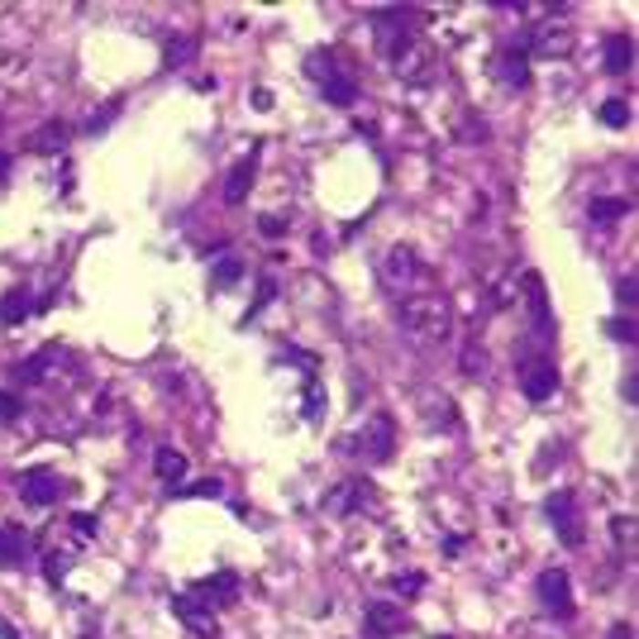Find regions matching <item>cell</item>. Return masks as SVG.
<instances>
[{"instance_id": "36", "label": "cell", "mask_w": 639, "mask_h": 639, "mask_svg": "<svg viewBox=\"0 0 639 639\" xmlns=\"http://www.w3.org/2000/svg\"><path fill=\"white\" fill-rule=\"evenodd\" d=\"M396 592H401V596H420V592H424V578H420V572H401Z\"/></svg>"}, {"instance_id": "13", "label": "cell", "mask_w": 639, "mask_h": 639, "mask_svg": "<svg viewBox=\"0 0 639 639\" xmlns=\"http://www.w3.org/2000/svg\"><path fill=\"white\" fill-rule=\"evenodd\" d=\"M196 596H201L210 611H215V606H229L234 596H239V572H229V568H225V572H210L205 582H196Z\"/></svg>"}, {"instance_id": "10", "label": "cell", "mask_w": 639, "mask_h": 639, "mask_svg": "<svg viewBox=\"0 0 639 639\" xmlns=\"http://www.w3.org/2000/svg\"><path fill=\"white\" fill-rule=\"evenodd\" d=\"M520 291H525V301H529V325H535V334H549L553 330V306H549L544 277L539 272H525L520 277Z\"/></svg>"}, {"instance_id": "5", "label": "cell", "mask_w": 639, "mask_h": 639, "mask_svg": "<svg viewBox=\"0 0 639 639\" xmlns=\"http://www.w3.org/2000/svg\"><path fill=\"white\" fill-rule=\"evenodd\" d=\"M516 382H520L525 401H549L553 392H559V368L549 363V353L525 349V353L516 358Z\"/></svg>"}, {"instance_id": "29", "label": "cell", "mask_w": 639, "mask_h": 639, "mask_svg": "<svg viewBox=\"0 0 639 639\" xmlns=\"http://www.w3.org/2000/svg\"><path fill=\"white\" fill-rule=\"evenodd\" d=\"M162 53H167V68H182V62H191V58H196V38H191V34H177V38H173V44H167Z\"/></svg>"}, {"instance_id": "18", "label": "cell", "mask_w": 639, "mask_h": 639, "mask_svg": "<svg viewBox=\"0 0 639 639\" xmlns=\"http://www.w3.org/2000/svg\"><path fill=\"white\" fill-rule=\"evenodd\" d=\"M634 68V38L630 34H611L606 38V72L611 77H625Z\"/></svg>"}, {"instance_id": "15", "label": "cell", "mask_w": 639, "mask_h": 639, "mask_svg": "<svg viewBox=\"0 0 639 639\" xmlns=\"http://www.w3.org/2000/svg\"><path fill=\"white\" fill-rule=\"evenodd\" d=\"M525 53H535V58H563V53H572V34L563 29V25H544L539 34H535V44L525 38Z\"/></svg>"}, {"instance_id": "35", "label": "cell", "mask_w": 639, "mask_h": 639, "mask_svg": "<svg viewBox=\"0 0 639 639\" xmlns=\"http://www.w3.org/2000/svg\"><path fill=\"white\" fill-rule=\"evenodd\" d=\"M615 296H621V306H625V315L634 310V272H625L621 282H615Z\"/></svg>"}, {"instance_id": "40", "label": "cell", "mask_w": 639, "mask_h": 639, "mask_svg": "<svg viewBox=\"0 0 639 639\" xmlns=\"http://www.w3.org/2000/svg\"><path fill=\"white\" fill-rule=\"evenodd\" d=\"M5 173H10V153H0V182H5Z\"/></svg>"}, {"instance_id": "34", "label": "cell", "mask_w": 639, "mask_h": 639, "mask_svg": "<svg viewBox=\"0 0 639 639\" xmlns=\"http://www.w3.org/2000/svg\"><path fill=\"white\" fill-rule=\"evenodd\" d=\"M463 372H487V353H482V344H467V353H463Z\"/></svg>"}, {"instance_id": "38", "label": "cell", "mask_w": 639, "mask_h": 639, "mask_svg": "<svg viewBox=\"0 0 639 639\" xmlns=\"http://www.w3.org/2000/svg\"><path fill=\"white\" fill-rule=\"evenodd\" d=\"M72 529H77L81 539H96V516H81V510H77V516H72Z\"/></svg>"}, {"instance_id": "17", "label": "cell", "mask_w": 639, "mask_h": 639, "mask_svg": "<svg viewBox=\"0 0 639 639\" xmlns=\"http://www.w3.org/2000/svg\"><path fill=\"white\" fill-rule=\"evenodd\" d=\"M396 630H406V615H401L396 606H387V602H372L368 606V634L372 639H387Z\"/></svg>"}, {"instance_id": "9", "label": "cell", "mask_w": 639, "mask_h": 639, "mask_svg": "<svg viewBox=\"0 0 639 639\" xmlns=\"http://www.w3.org/2000/svg\"><path fill=\"white\" fill-rule=\"evenodd\" d=\"M58 492H62V482L48 473V467H29V473H19V501H25V506L44 510V506L58 501Z\"/></svg>"}, {"instance_id": "12", "label": "cell", "mask_w": 639, "mask_h": 639, "mask_svg": "<svg viewBox=\"0 0 639 639\" xmlns=\"http://www.w3.org/2000/svg\"><path fill=\"white\" fill-rule=\"evenodd\" d=\"M497 72H501L506 87H516V91L529 87V53H525V38L506 44V53H501V62H497Z\"/></svg>"}, {"instance_id": "6", "label": "cell", "mask_w": 639, "mask_h": 639, "mask_svg": "<svg viewBox=\"0 0 639 639\" xmlns=\"http://www.w3.org/2000/svg\"><path fill=\"white\" fill-rule=\"evenodd\" d=\"M539 602H544V611L553 615V621H572V615H578V602H572V582H568L563 568H544V572H539Z\"/></svg>"}, {"instance_id": "16", "label": "cell", "mask_w": 639, "mask_h": 639, "mask_svg": "<svg viewBox=\"0 0 639 639\" xmlns=\"http://www.w3.org/2000/svg\"><path fill=\"white\" fill-rule=\"evenodd\" d=\"M29 549H34V539H29L19 525H0V568L25 563V559H29Z\"/></svg>"}, {"instance_id": "33", "label": "cell", "mask_w": 639, "mask_h": 639, "mask_svg": "<svg viewBox=\"0 0 639 639\" xmlns=\"http://www.w3.org/2000/svg\"><path fill=\"white\" fill-rule=\"evenodd\" d=\"M225 487L215 482V477H205V482H191V487H182V497H220Z\"/></svg>"}, {"instance_id": "21", "label": "cell", "mask_w": 639, "mask_h": 639, "mask_svg": "<svg viewBox=\"0 0 639 639\" xmlns=\"http://www.w3.org/2000/svg\"><path fill=\"white\" fill-rule=\"evenodd\" d=\"M68 139H72V130H68V124L48 120L38 134H29V139H25V148H68Z\"/></svg>"}, {"instance_id": "11", "label": "cell", "mask_w": 639, "mask_h": 639, "mask_svg": "<svg viewBox=\"0 0 639 639\" xmlns=\"http://www.w3.org/2000/svg\"><path fill=\"white\" fill-rule=\"evenodd\" d=\"M173 611L182 615V625H186L191 634H215V611H210L196 592H177V596H173Z\"/></svg>"}, {"instance_id": "14", "label": "cell", "mask_w": 639, "mask_h": 639, "mask_svg": "<svg viewBox=\"0 0 639 639\" xmlns=\"http://www.w3.org/2000/svg\"><path fill=\"white\" fill-rule=\"evenodd\" d=\"M253 177H258V148H253L244 162H234V167H229V177H225V201H229V205H239L248 191H253Z\"/></svg>"}, {"instance_id": "1", "label": "cell", "mask_w": 639, "mask_h": 639, "mask_svg": "<svg viewBox=\"0 0 639 639\" xmlns=\"http://www.w3.org/2000/svg\"><path fill=\"white\" fill-rule=\"evenodd\" d=\"M396 320H401V330H406L420 349H435V344H444V339L454 334V310L430 287L415 291V296H406V301L396 306Z\"/></svg>"}, {"instance_id": "37", "label": "cell", "mask_w": 639, "mask_h": 639, "mask_svg": "<svg viewBox=\"0 0 639 639\" xmlns=\"http://www.w3.org/2000/svg\"><path fill=\"white\" fill-rule=\"evenodd\" d=\"M19 411H25V406H19V396L15 392H0V420H15Z\"/></svg>"}, {"instance_id": "4", "label": "cell", "mask_w": 639, "mask_h": 639, "mask_svg": "<svg viewBox=\"0 0 639 639\" xmlns=\"http://www.w3.org/2000/svg\"><path fill=\"white\" fill-rule=\"evenodd\" d=\"M382 287L387 291H396L401 301L406 296H415V291H424V263L415 258V248H392L387 258H382Z\"/></svg>"}, {"instance_id": "2", "label": "cell", "mask_w": 639, "mask_h": 639, "mask_svg": "<svg viewBox=\"0 0 639 639\" xmlns=\"http://www.w3.org/2000/svg\"><path fill=\"white\" fill-rule=\"evenodd\" d=\"M377 34H382V48H387L396 77H406L411 87H430L435 58H430V48H424L420 38L411 34V25H406V29H377Z\"/></svg>"}, {"instance_id": "8", "label": "cell", "mask_w": 639, "mask_h": 639, "mask_svg": "<svg viewBox=\"0 0 639 639\" xmlns=\"http://www.w3.org/2000/svg\"><path fill=\"white\" fill-rule=\"evenodd\" d=\"M353 449H358V458H368V463H387L392 449H396V424L387 415H372L363 430H358Z\"/></svg>"}, {"instance_id": "30", "label": "cell", "mask_w": 639, "mask_h": 639, "mask_svg": "<svg viewBox=\"0 0 639 639\" xmlns=\"http://www.w3.org/2000/svg\"><path fill=\"white\" fill-rule=\"evenodd\" d=\"M234 282H244V263L239 258H220L215 263V287H234Z\"/></svg>"}, {"instance_id": "25", "label": "cell", "mask_w": 639, "mask_h": 639, "mask_svg": "<svg viewBox=\"0 0 639 639\" xmlns=\"http://www.w3.org/2000/svg\"><path fill=\"white\" fill-rule=\"evenodd\" d=\"M596 115H602L606 130H625V124H630V100L625 96H611V100H602V110H596Z\"/></svg>"}, {"instance_id": "24", "label": "cell", "mask_w": 639, "mask_h": 639, "mask_svg": "<svg viewBox=\"0 0 639 639\" xmlns=\"http://www.w3.org/2000/svg\"><path fill=\"white\" fill-rule=\"evenodd\" d=\"M587 215L596 220V225H611V220H621V215H630V196H611V201H592V210Z\"/></svg>"}, {"instance_id": "28", "label": "cell", "mask_w": 639, "mask_h": 639, "mask_svg": "<svg viewBox=\"0 0 639 639\" xmlns=\"http://www.w3.org/2000/svg\"><path fill=\"white\" fill-rule=\"evenodd\" d=\"M301 415H306V420H320V415H325V387H320V377H306V401H301Z\"/></svg>"}, {"instance_id": "39", "label": "cell", "mask_w": 639, "mask_h": 639, "mask_svg": "<svg viewBox=\"0 0 639 639\" xmlns=\"http://www.w3.org/2000/svg\"><path fill=\"white\" fill-rule=\"evenodd\" d=\"M258 229L267 234V239H277V234H287V220H277V215H258Z\"/></svg>"}, {"instance_id": "23", "label": "cell", "mask_w": 639, "mask_h": 639, "mask_svg": "<svg viewBox=\"0 0 639 639\" xmlns=\"http://www.w3.org/2000/svg\"><path fill=\"white\" fill-rule=\"evenodd\" d=\"M153 467H158L162 482H182V477H186V458H182L177 449H158V454H153Z\"/></svg>"}, {"instance_id": "26", "label": "cell", "mask_w": 639, "mask_h": 639, "mask_svg": "<svg viewBox=\"0 0 639 639\" xmlns=\"http://www.w3.org/2000/svg\"><path fill=\"white\" fill-rule=\"evenodd\" d=\"M272 296H277V277H272V272H263V277H258V287H253V306L244 310V320H258V315L267 310Z\"/></svg>"}, {"instance_id": "7", "label": "cell", "mask_w": 639, "mask_h": 639, "mask_svg": "<svg viewBox=\"0 0 639 639\" xmlns=\"http://www.w3.org/2000/svg\"><path fill=\"white\" fill-rule=\"evenodd\" d=\"M544 516H549V525H553V535H559L568 549L582 544V520H578V501H572V492H549Z\"/></svg>"}, {"instance_id": "32", "label": "cell", "mask_w": 639, "mask_h": 639, "mask_svg": "<svg viewBox=\"0 0 639 639\" xmlns=\"http://www.w3.org/2000/svg\"><path fill=\"white\" fill-rule=\"evenodd\" d=\"M68 563H72V553H48V563H44V572H48V582H53V587L62 582V572H68Z\"/></svg>"}, {"instance_id": "31", "label": "cell", "mask_w": 639, "mask_h": 639, "mask_svg": "<svg viewBox=\"0 0 639 639\" xmlns=\"http://www.w3.org/2000/svg\"><path fill=\"white\" fill-rule=\"evenodd\" d=\"M606 334H611V339H621V344H634V320H630V315L606 320Z\"/></svg>"}, {"instance_id": "27", "label": "cell", "mask_w": 639, "mask_h": 639, "mask_svg": "<svg viewBox=\"0 0 639 639\" xmlns=\"http://www.w3.org/2000/svg\"><path fill=\"white\" fill-rule=\"evenodd\" d=\"M120 105H124V96H110V100H105L100 110L87 120V134H105V130H110V124H115V115H120Z\"/></svg>"}, {"instance_id": "41", "label": "cell", "mask_w": 639, "mask_h": 639, "mask_svg": "<svg viewBox=\"0 0 639 639\" xmlns=\"http://www.w3.org/2000/svg\"><path fill=\"white\" fill-rule=\"evenodd\" d=\"M439 639H454V634H439Z\"/></svg>"}, {"instance_id": "19", "label": "cell", "mask_w": 639, "mask_h": 639, "mask_svg": "<svg viewBox=\"0 0 639 639\" xmlns=\"http://www.w3.org/2000/svg\"><path fill=\"white\" fill-rule=\"evenodd\" d=\"M29 315H34V301H29L25 287H15V291L0 296V325H25Z\"/></svg>"}, {"instance_id": "22", "label": "cell", "mask_w": 639, "mask_h": 639, "mask_svg": "<svg viewBox=\"0 0 639 639\" xmlns=\"http://www.w3.org/2000/svg\"><path fill=\"white\" fill-rule=\"evenodd\" d=\"M53 363H58V349L48 344L44 353H34L29 363H19V368H15V382H38V377H44V372H48Z\"/></svg>"}, {"instance_id": "3", "label": "cell", "mask_w": 639, "mask_h": 639, "mask_svg": "<svg viewBox=\"0 0 639 639\" xmlns=\"http://www.w3.org/2000/svg\"><path fill=\"white\" fill-rule=\"evenodd\" d=\"M306 72L315 77L320 96H325L330 105H339V110H349V105L358 100V81H353L344 68H339L334 48H320V53H310V58H306Z\"/></svg>"}, {"instance_id": "20", "label": "cell", "mask_w": 639, "mask_h": 639, "mask_svg": "<svg viewBox=\"0 0 639 639\" xmlns=\"http://www.w3.org/2000/svg\"><path fill=\"white\" fill-rule=\"evenodd\" d=\"M358 497H363V487H358V482H339L330 492V516H349V510H358V506H363Z\"/></svg>"}]
</instances>
